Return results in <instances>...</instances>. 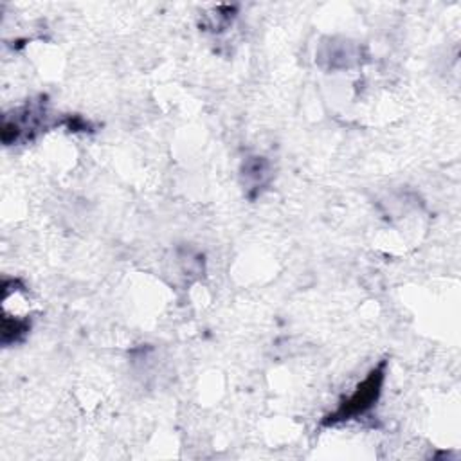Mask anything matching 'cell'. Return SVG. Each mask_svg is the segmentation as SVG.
Segmentation results:
<instances>
[{
    "instance_id": "obj_1",
    "label": "cell",
    "mask_w": 461,
    "mask_h": 461,
    "mask_svg": "<svg viewBox=\"0 0 461 461\" xmlns=\"http://www.w3.org/2000/svg\"><path fill=\"white\" fill-rule=\"evenodd\" d=\"M384 369H385V362H380V366L371 369V373L364 378V382L358 384L355 393L349 394L331 414L326 416L324 425H335L339 421H346V420L366 414L375 405V402L382 393V384L385 378Z\"/></svg>"
}]
</instances>
